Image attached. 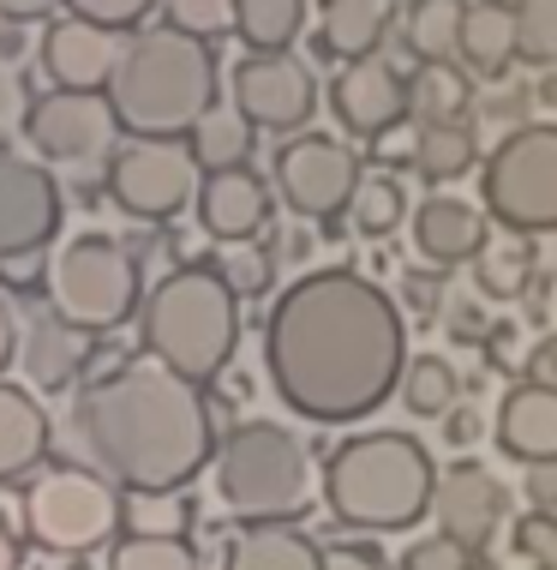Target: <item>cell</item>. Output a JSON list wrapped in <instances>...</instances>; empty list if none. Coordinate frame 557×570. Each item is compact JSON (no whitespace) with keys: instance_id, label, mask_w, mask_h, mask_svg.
Wrapping results in <instances>:
<instances>
[{"instance_id":"cell-21","label":"cell","mask_w":557,"mask_h":570,"mask_svg":"<svg viewBox=\"0 0 557 570\" xmlns=\"http://www.w3.org/2000/svg\"><path fill=\"white\" fill-rule=\"evenodd\" d=\"M115 60H120L115 37L97 30V24H79V19L54 24L49 42H42V67H49V79L60 90H108Z\"/></svg>"},{"instance_id":"cell-51","label":"cell","mask_w":557,"mask_h":570,"mask_svg":"<svg viewBox=\"0 0 557 570\" xmlns=\"http://www.w3.org/2000/svg\"><path fill=\"white\" fill-rule=\"evenodd\" d=\"M468 570H486V564H468Z\"/></svg>"},{"instance_id":"cell-4","label":"cell","mask_w":557,"mask_h":570,"mask_svg":"<svg viewBox=\"0 0 557 570\" xmlns=\"http://www.w3.org/2000/svg\"><path fill=\"white\" fill-rule=\"evenodd\" d=\"M431 492H438V469L426 444L390 426L354 433L324 456V504L360 534H408L420 517H431Z\"/></svg>"},{"instance_id":"cell-13","label":"cell","mask_w":557,"mask_h":570,"mask_svg":"<svg viewBox=\"0 0 557 570\" xmlns=\"http://www.w3.org/2000/svg\"><path fill=\"white\" fill-rule=\"evenodd\" d=\"M431 517H438L444 541H456L468 559H486V552L498 547L504 517H509V492L479 456H456L450 469H438Z\"/></svg>"},{"instance_id":"cell-11","label":"cell","mask_w":557,"mask_h":570,"mask_svg":"<svg viewBox=\"0 0 557 570\" xmlns=\"http://www.w3.org/2000/svg\"><path fill=\"white\" fill-rule=\"evenodd\" d=\"M270 187L306 223L348 217V198L360 187V157L330 132H294V138H282V150L270 163Z\"/></svg>"},{"instance_id":"cell-48","label":"cell","mask_w":557,"mask_h":570,"mask_svg":"<svg viewBox=\"0 0 557 570\" xmlns=\"http://www.w3.org/2000/svg\"><path fill=\"white\" fill-rule=\"evenodd\" d=\"M60 0H0V19H49Z\"/></svg>"},{"instance_id":"cell-27","label":"cell","mask_w":557,"mask_h":570,"mask_svg":"<svg viewBox=\"0 0 557 570\" xmlns=\"http://www.w3.org/2000/svg\"><path fill=\"white\" fill-rule=\"evenodd\" d=\"M222 570H324V547L300 529H240Z\"/></svg>"},{"instance_id":"cell-17","label":"cell","mask_w":557,"mask_h":570,"mask_svg":"<svg viewBox=\"0 0 557 570\" xmlns=\"http://www.w3.org/2000/svg\"><path fill=\"white\" fill-rule=\"evenodd\" d=\"M270 210H276V193L258 168H222V175L198 180V228L216 246H246L270 223Z\"/></svg>"},{"instance_id":"cell-39","label":"cell","mask_w":557,"mask_h":570,"mask_svg":"<svg viewBox=\"0 0 557 570\" xmlns=\"http://www.w3.org/2000/svg\"><path fill=\"white\" fill-rule=\"evenodd\" d=\"M168 24L198 42L222 37V30H235V0H168Z\"/></svg>"},{"instance_id":"cell-43","label":"cell","mask_w":557,"mask_h":570,"mask_svg":"<svg viewBox=\"0 0 557 570\" xmlns=\"http://www.w3.org/2000/svg\"><path fill=\"white\" fill-rule=\"evenodd\" d=\"M324 570H390V559L371 541H336L324 547Z\"/></svg>"},{"instance_id":"cell-34","label":"cell","mask_w":557,"mask_h":570,"mask_svg":"<svg viewBox=\"0 0 557 570\" xmlns=\"http://www.w3.org/2000/svg\"><path fill=\"white\" fill-rule=\"evenodd\" d=\"M414 115L426 120H468V79L456 67H420L414 72Z\"/></svg>"},{"instance_id":"cell-20","label":"cell","mask_w":557,"mask_h":570,"mask_svg":"<svg viewBox=\"0 0 557 570\" xmlns=\"http://www.w3.org/2000/svg\"><path fill=\"white\" fill-rule=\"evenodd\" d=\"M486 240H491L486 217L450 193H431L414 205V246H420V258H431V265H474L486 253Z\"/></svg>"},{"instance_id":"cell-29","label":"cell","mask_w":557,"mask_h":570,"mask_svg":"<svg viewBox=\"0 0 557 570\" xmlns=\"http://www.w3.org/2000/svg\"><path fill=\"white\" fill-rule=\"evenodd\" d=\"M306 30V0H235V37L252 55H288Z\"/></svg>"},{"instance_id":"cell-42","label":"cell","mask_w":557,"mask_h":570,"mask_svg":"<svg viewBox=\"0 0 557 570\" xmlns=\"http://www.w3.org/2000/svg\"><path fill=\"white\" fill-rule=\"evenodd\" d=\"M24 120H30V90L24 79L0 60V145H7L12 132H24Z\"/></svg>"},{"instance_id":"cell-7","label":"cell","mask_w":557,"mask_h":570,"mask_svg":"<svg viewBox=\"0 0 557 570\" xmlns=\"http://www.w3.org/2000/svg\"><path fill=\"white\" fill-rule=\"evenodd\" d=\"M479 205L504 235H557V120L509 127L479 163Z\"/></svg>"},{"instance_id":"cell-19","label":"cell","mask_w":557,"mask_h":570,"mask_svg":"<svg viewBox=\"0 0 557 570\" xmlns=\"http://www.w3.org/2000/svg\"><path fill=\"white\" fill-rule=\"evenodd\" d=\"M84 348H90V336L72 331L54 306H42V313L24 318L19 354H12V361H19L30 391H67V384L79 379V366H84Z\"/></svg>"},{"instance_id":"cell-33","label":"cell","mask_w":557,"mask_h":570,"mask_svg":"<svg viewBox=\"0 0 557 570\" xmlns=\"http://www.w3.org/2000/svg\"><path fill=\"white\" fill-rule=\"evenodd\" d=\"M186 522H192V504L180 492H132L120 499V529L127 534H168V541H186Z\"/></svg>"},{"instance_id":"cell-22","label":"cell","mask_w":557,"mask_h":570,"mask_svg":"<svg viewBox=\"0 0 557 570\" xmlns=\"http://www.w3.org/2000/svg\"><path fill=\"white\" fill-rule=\"evenodd\" d=\"M461 67L474 79H509V67H516V7L509 0H468Z\"/></svg>"},{"instance_id":"cell-9","label":"cell","mask_w":557,"mask_h":570,"mask_svg":"<svg viewBox=\"0 0 557 570\" xmlns=\"http://www.w3.org/2000/svg\"><path fill=\"white\" fill-rule=\"evenodd\" d=\"M19 511H24V534L42 552H90L120 529V492L102 474L79 469V462H60V469L30 481Z\"/></svg>"},{"instance_id":"cell-45","label":"cell","mask_w":557,"mask_h":570,"mask_svg":"<svg viewBox=\"0 0 557 570\" xmlns=\"http://www.w3.org/2000/svg\"><path fill=\"white\" fill-rule=\"evenodd\" d=\"M528 504H534V511H551V517H557V462H546V469H528Z\"/></svg>"},{"instance_id":"cell-36","label":"cell","mask_w":557,"mask_h":570,"mask_svg":"<svg viewBox=\"0 0 557 570\" xmlns=\"http://www.w3.org/2000/svg\"><path fill=\"white\" fill-rule=\"evenodd\" d=\"M516 60L557 67V0H516Z\"/></svg>"},{"instance_id":"cell-35","label":"cell","mask_w":557,"mask_h":570,"mask_svg":"<svg viewBox=\"0 0 557 570\" xmlns=\"http://www.w3.org/2000/svg\"><path fill=\"white\" fill-rule=\"evenodd\" d=\"M108 570H198V552L168 534H120L108 552Z\"/></svg>"},{"instance_id":"cell-30","label":"cell","mask_w":557,"mask_h":570,"mask_svg":"<svg viewBox=\"0 0 557 570\" xmlns=\"http://www.w3.org/2000/svg\"><path fill=\"white\" fill-rule=\"evenodd\" d=\"M186 150H192V163L205 168V175L246 168V157H252V127H246L235 109H210V115L192 127V138H186Z\"/></svg>"},{"instance_id":"cell-5","label":"cell","mask_w":557,"mask_h":570,"mask_svg":"<svg viewBox=\"0 0 557 570\" xmlns=\"http://www.w3.org/2000/svg\"><path fill=\"white\" fill-rule=\"evenodd\" d=\"M240 343V301L222 283V271L210 258L168 271L145 301V354L168 373H180L186 384L216 379L235 361Z\"/></svg>"},{"instance_id":"cell-40","label":"cell","mask_w":557,"mask_h":570,"mask_svg":"<svg viewBox=\"0 0 557 570\" xmlns=\"http://www.w3.org/2000/svg\"><path fill=\"white\" fill-rule=\"evenodd\" d=\"M67 7H72V19H79V24H97V30L115 37V30H127V24L145 19L157 0H67Z\"/></svg>"},{"instance_id":"cell-50","label":"cell","mask_w":557,"mask_h":570,"mask_svg":"<svg viewBox=\"0 0 557 570\" xmlns=\"http://www.w3.org/2000/svg\"><path fill=\"white\" fill-rule=\"evenodd\" d=\"M0 570H19V534L7 529V517H0Z\"/></svg>"},{"instance_id":"cell-1","label":"cell","mask_w":557,"mask_h":570,"mask_svg":"<svg viewBox=\"0 0 557 570\" xmlns=\"http://www.w3.org/2000/svg\"><path fill=\"white\" fill-rule=\"evenodd\" d=\"M265 373L300 421L348 426L401 391L408 325L390 288L348 265L306 271L265 318Z\"/></svg>"},{"instance_id":"cell-37","label":"cell","mask_w":557,"mask_h":570,"mask_svg":"<svg viewBox=\"0 0 557 570\" xmlns=\"http://www.w3.org/2000/svg\"><path fill=\"white\" fill-rule=\"evenodd\" d=\"M210 265L222 271V283L235 288V301L265 295V288H270V276H276L270 253H252V246H228V253H222V258H210Z\"/></svg>"},{"instance_id":"cell-46","label":"cell","mask_w":557,"mask_h":570,"mask_svg":"<svg viewBox=\"0 0 557 570\" xmlns=\"http://www.w3.org/2000/svg\"><path fill=\"white\" fill-rule=\"evenodd\" d=\"M450 331L461 336V343H491V331H486V318H479V306L461 301L456 306V318H450Z\"/></svg>"},{"instance_id":"cell-14","label":"cell","mask_w":557,"mask_h":570,"mask_svg":"<svg viewBox=\"0 0 557 570\" xmlns=\"http://www.w3.org/2000/svg\"><path fill=\"white\" fill-rule=\"evenodd\" d=\"M235 115L246 127H265V132H300L318 109V79L306 60L294 55H246L235 67Z\"/></svg>"},{"instance_id":"cell-8","label":"cell","mask_w":557,"mask_h":570,"mask_svg":"<svg viewBox=\"0 0 557 570\" xmlns=\"http://www.w3.org/2000/svg\"><path fill=\"white\" fill-rule=\"evenodd\" d=\"M49 306L72 331L97 336L138 313V265L115 235H72L49 265Z\"/></svg>"},{"instance_id":"cell-44","label":"cell","mask_w":557,"mask_h":570,"mask_svg":"<svg viewBox=\"0 0 557 570\" xmlns=\"http://www.w3.org/2000/svg\"><path fill=\"white\" fill-rule=\"evenodd\" d=\"M528 384H546V391H557V331L534 343V354H528Z\"/></svg>"},{"instance_id":"cell-16","label":"cell","mask_w":557,"mask_h":570,"mask_svg":"<svg viewBox=\"0 0 557 570\" xmlns=\"http://www.w3.org/2000/svg\"><path fill=\"white\" fill-rule=\"evenodd\" d=\"M330 109H336V120H342L354 138L378 145V138H390L401 120L414 115V79L396 67V60H384V55L354 60V67L336 72Z\"/></svg>"},{"instance_id":"cell-15","label":"cell","mask_w":557,"mask_h":570,"mask_svg":"<svg viewBox=\"0 0 557 570\" xmlns=\"http://www.w3.org/2000/svg\"><path fill=\"white\" fill-rule=\"evenodd\" d=\"M60 235V187L42 163L0 150V265L42 253Z\"/></svg>"},{"instance_id":"cell-47","label":"cell","mask_w":557,"mask_h":570,"mask_svg":"<svg viewBox=\"0 0 557 570\" xmlns=\"http://www.w3.org/2000/svg\"><path fill=\"white\" fill-rule=\"evenodd\" d=\"M474 433H479V421H474L468 409H450V414H444V439H450V444H474Z\"/></svg>"},{"instance_id":"cell-38","label":"cell","mask_w":557,"mask_h":570,"mask_svg":"<svg viewBox=\"0 0 557 570\" xmlns=\"http://www.w3.org/2000/svg\"><path fill=\"white\" fill-rule=\"evenodd\" d=\"M509 552H521V559H534V564H546L557 570V517L551 511H521L516 522H509Z\"/></svg>"},{"instance_id":"cell-3","label":"cell","mask_w":557,"mask_h":570,"mask_svg":"<svg viewBox=\"0 0 557 570\" xmlns=\"http://www.w3.org/2000/svg\"><path fill=\"white\" fill-rule=\"evenodd\" d=\"M102 97L132 138H192V127L216 109V55L175 24L138 30Z\"/></svg>"},{"instance_id":"cell-2","label":"cell","mask_w":557,"mask_h":570,"mask_svg":"<svg viewBox=\"0 0 557 570\" xmlns=\"http://www.w3.org/2000/svg\"><path fill=\"white\" fill-rule=\"evenodd\" d=\"M67 444L79 469L127 492H180L216 462V426L198 384L157 361H127L67 414Z\"/></svg>"},{"instance_id":"cell-18","label":"cell","mask_w":557,"mask_h":570,"mask_svg":"<svg viewBox=\"0 0 557 570\" xmlns=\"http://www.w3.org/2000/svg\"><path fill=\"white\" fill-rule=\"evenodd\" d=\"M491 439H498L504 456H516L521 469H546L557 462V391L546 384H509L498 396V414H491Z\"/></svg>"},{"instance_id":"cell-10","label":"cell","mask_w":557,"mask_h":570,"mask_svg":"<svg viewBox=\"0 0 557 570\" xmlns=\"http://www.w3.org/2000/svg\"><path fill=\"white\" fill-rule=\"evenodd\" d=\"M108 198L138 223H168L198 198V163L186 138H127L108 157Z\"/></svg>"},{"instance_id":"cell-23","label":"cell","mask_w":557,"mask_h":570,"mask_svg":"<svg viewBox=\"0 0 557 570\" xmlns=\"http://www.w3.org/2000/svg\"><path fill=\"white\" fill-rule=\"evenodd\" d=\"M390 7L384 0H318V49L336 60H371L384 49Z\"/></svg>"},{"instance_id":"cell-49","label":"cell","mask_w":557,"mask_h":570,"mask_svg":"<svg viewBox=\"0 0 557 570\" xmlns=\"http://www.w3.org/2000/svg\"><path fill=\"white\" fill-rule=\"evenodd\" d=\"M19 354V318H12V306H7V295H0V366Z\"/></svg>"},{"instance_id":"cell-25","label":"cell","mask_w":557,"mask_h":570,"mask_svg":"<svg viewBox=\"0 0 557 570\" xmlns=\"http://www.w3.org/2000/svg\"><path fill=\"white\" fill-rule=\"evenodd\" d=\"M42 451H49V409L24 384L0 379V481L24 474Z\"/></svg>"},{"instance_id":"cell-12","label":"cell","mask_w":557,"mask_h":570,"mask_svg":"<svg viewBox=\"0 0 557 570\" xmlns=\"http://www.w3.org/2000/svg\"><path fill=\"white\" fill-rule=\"evenodd\" d=\"M115 132L120 120L102 90H49V97L30 102V120H24L30 150L42 163H67V168H90L115 157Z\"/></svg>"},{"instance_id":"cell-26","label":"cell","mask_w":557,"mask_h":570,"mask_svg":"<svg viewBox=\"0 0 557 570\" xmlns=\"http://www.w3.org/2000/svg\"><path fill=\"white\" fill-rule=\"evenodd\" d=\"M461 19H468V0H408V12H401V49L420 67H450L461 55Z\"/></svg>"},{"instance_id":"cell-6","label":"cell","mask_w":557,"mask_h":570,"mask_svg":"<svg viewBox=\"0 0 557 570\" xmlns=\"http://www.w3.org/2000/svg\"><path fill=\"white\" fill-rule=\"evenodd\" d=\"M216 499L246 529H294L312 504V456L282 421H240L216 451Z\"/></svg>"},{"instance_id":"cell-41","label":"cell","mask_w":557,"mask_h":570,"mask_svg":"<svg viewBox=\"0 0 557 570\" xmlns=\"http://www.w3.org/2000/svg\"><path fill=\"white\" fill-rule=\"evenodd\" d=\"M479 559H468L456 541H444V534H426V541H414L408 552H401V570H468Z\"/></svg>"},{"instance_id":"cell-28","label":"cell","mask_w":557,"mask_h":570,"mask_svg":"<svg viewBox=\"0 0 557 570\" xmlns=\"http://www.w3.org/2000/svg\"><path fill=\"white\" fill-rule=\"evenodd\" d=\"M539 283V246L528 235H498L474 258V288L486 301H521Z\"/></svg>"},{"instance_id":"cell-32","label":"cell","mask_w":557,"mask_h":570,"mask_svg":"<svg viewBox=\"0 0 557 570\" xmlns=\"http://www.w3.org/2000/svg\"><path fill=\"white\" fill-rule=\"evenodd\" d=\"M401 403L420 421H438V414L456 409V366L438 361V354H414L408 373H401Z\"/></svg>"},{"instance_id":"cell-24","label":"cell","mask_w":557,"mask_h":570,"mask_svg":"<svg viewBox=\"0 0 557 570\" xmlns=\"http://www.w3.org/2000/svg\"><path fill=\"white\" fill-rule=\"evenodd\" d=\"M414 175L426 187H450V180L474 175L479 168V138H474V120H426L414 132V150H408Z\"/></svg>"},{"instance_id":"cell-31","label":"cell","mask_w":557,"mask_h":570,"mask_svg":"<svg viewBox=\"0 0 557 570\" xmlns=\"http://www.w3.org/2000/svg\"><path fill=\"white\" fill-rule=\"evenodd\" d=\"M408 217V193H401V180L396 175H360V187H354L348 198V223L360 228L366 240H384V235H396V223Z\"/></svg>"}]
</instances>
